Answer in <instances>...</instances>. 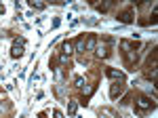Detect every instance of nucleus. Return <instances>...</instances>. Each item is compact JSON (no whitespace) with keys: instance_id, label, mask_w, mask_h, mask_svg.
Segmentation results:
<instances>
[{"instance_id":"f257e3e1","label":"nucleus","mask_w":158,"mask_h":118,"mask_svg":"<svg viewBox=\"0 0 158 118\" xmlns=\"http://www.w3.org/2000/svg\"><path fill=\"white\" fill-rule=\"evenodd\" d=\"M135 107H137V114H146L148 110H154L156 107V103L150 99V97H146V95H141L137 101H135Z\"/></svg>"},{"instance_id":"f03ea898","label":"nucleus","mask_w":158,"mask_h":118,"mask_svg":"<svg viewBox=\"0 0 158 118\" xmlns=\"http://www.w3.org/2000/svg\"><path fill=\"white\" fill-rule=\"evenodd\" d=\"M23 47H25V40H23V38L15 40V44H13V48H11V57L13 59H19L21 55H23Z\"/></svg>"},{"instance_id":"7ed1b4c3","label":"nucleus","mask_w":158,"mask_h":118,"mask_svg":"<svg viewBox=\"0 0 158 118\" xmlns=\"http://www.w3.org/2000/svg\"><path fill=\"white\" fill-rule=\"evenodd\" d=\"M106 74H108L112 80H116V82H124V78H127V76H124V72L114 70V68H108V72H106Z\"/></svg>"},{"instance_id":"20e7f679","label":"nucleus","mask_w":158,"mask_h":118,"mask_svg":"<svg viewBox=\"0 0 158 118\" xmlns=\"http://www.w3.org/2000/svg\"><path fill=\"white\" fill-rule=\"evenodd\" d=\"M133 9H127V11H122L120 15H118V21L120 23H133Z\"/></svg>"},{"instance_id":"39448f33","label":"nucleus","mask_w":158,"mask_h":118,"mask_svg":"<svg viewBox=\"0 0 158 118\" xmlns=\"http://www.w3.org/2000/svg\"><path fill=\"white\" fill-rule=\"evenodd\" d=\"M122 91H124V82H114V84H112V89H110V97L116 99L118 95H122Z\"/></svg>"},{"instance_id":"423d86ee","label":"nucleus","mask_w":158,"mask_h":118,"mask_svg":"<svg viewBox=\"0 0 158 118\" xmlns=\"http://www.w3.org/2000/svg\"><path fill=\"white\" fill-rule=\"evenodd\" d=\"M97 48V36H89L85 42V51H95Z\"/></svg>"},{"instance_id":"0eeeda50","label":"nucleus","mask_w":158,"mask_h":118,"mask_svg":"<svg viewBox=\"0 0 158 118\" xmlns=\"http://www.w3.org/2000/svg\"><path fill=\"white\" fill-rule=\"evenodd\" d=\"M135 61H137V51H129V53H127V65L133 68Z\"/></svg>"},{"instance_id":"6e6552de","label":"nucleus","mask_w":158,"mask_h":118,"mask_svg":"<svg viewBox=\"0 0 158 118\" xmlns=\"http://www.w3.org/2000/svg\"><path fill=\"white\" fill-rule=\"evenodd\" d=\"M110 55V48L106 47V44H99L97 47V57H101V59H106Z\"/></svg>"},{"instance_id":"1a4fd4ad","label":"nucleus","mask_w":158,"mask_h":118,"mask_svg":"<svg viewBox=\"0 0 158 118\" xmlns=\"http://www.w3.org/2000/svg\"><path fill=\"white\" fill-rule=\"evenodd\" d=\"M72 53H74V42L65 40V42H63V55H68V57H70Z\"/></svg>"},{"instance_id":"9d476101","label":"nucleus","mask_w":158,"mask_h":118,"mask_svg":"<svg viewBox=\"0 0 158 118\" xmlns=\"http://www.w3.org/2000/svg\"><path fill=\"white\" fill-rule=\"evenodd\" d=\"M85 36H80V38H78V40H76V51H78V53H85Z\"/></svg>"},{"instance_id":"9b49d317","label":"nucleus","mask_w":158,"mask_h":118,"mask_svg":"<svg viewBox=\"0 0 158 118\" xmlns=\"http://www.w3.org/2000/svg\"><path fill=\"white\" fill-rule=\"evenodd\" d=\"M76 110H78V103H76V101H68V114H70V116L76 114Z\"/></svg>"},{"instance_id":"f8f14e48","label":"nucleus","mask_w":158,"mask_h":118,"mask_svg":"<svg viewBox=\"0 0 158 118\" xmlns=\"http://www.w3.org/2000/svg\"><path fill=\"white\" fill-rule=\"evenodd\" d=\"M74 84H76V86H78V89H85V78H82V76H76V78H74Z\"/></svg>"},{"instance_id":"ddd939ff","label":"nucleus","mask_w":158,"mask_h":118,"mask_svg":"<svg viewBox=\"0 0 158 118\" xmlns=\"http://www.w3.org/2000/svg\"><path fill=\"white\" fill-rule=\"evenodd\" d=\"M110 6H112V2H103V4H97V11L106 13V11H110Z\"/></svg>"},{"instance_id":"4468645a","label":"nucleus","mask_w":158,"mask_h":118,"mask_svg":"<svg viewBox=\"0 0 158 118\" xmlns=\"http://www.w3.org/2000/svg\"><path fill=\"white\" fill-rule=\"evenodd\" d=\"M30 6H32V9H38V11H42L47 4H44V2H34V0H32V2H30Z\"/></svg>"},{"instance_id":"2eb2a0df","label":"nucleus","mask_w":158,"mask_h":118,"mask_svg":"<svg viewBox=\"0 0 158 118\" xmlns=\"http://www.w3.org/2000/svg\"><path fill=\"white\" fill-rule=\"evenodd\" d=\"M59 23H61V19H59V17H55V19H53V27H59Z\"/></svg>"},{"instance_id":"dca6fc26","label":"nucleus","mask_w":158,"mask_h":118,"mask_svg":"<svg viewBox=\"0 0 158 118\" xmlns=\"http://www.w3.org/2000/svg\"><path fill=\"white\" fill-rule=\"evenodd\" d=\"M53 118H63V114H61L59 110H55V112H53Z\"/></svg>"},{"instance_id":"f3484780","label":"nucleus","mask_w":158,"mask_h":118,"mask_svg":"<svg viewBox=\"0 0 158 118\" xmlns=\"http://www.w3.org/2000/svg\"><path fill=\"white\" fill-rule=\"evenodd\" d=\"M0 15H4V6L2 4H0Z\"/></svg>"}]
</instances>
